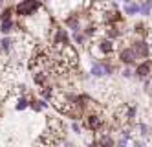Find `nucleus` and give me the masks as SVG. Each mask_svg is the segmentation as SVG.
Listing matches in <instances>:
<instances>
[{
  "label": "nucleus",
  "mask_w": 152,
  "mask_h": 147,
  "mask_svg": "<svg viewBox=\"0 0 152 147\" xmlns=\"http://www.w3.org/2000/svg\"><path fill=\"white\" fill-rule=\"evenodd\" d=\"M48 39H50V44L53 50H62L72 44V37L66 28H62L57 24L55 18H51V28H50V33H48Z\"/></svg>",
  "instance_id": "f257e3e1"
},
{
  "label": "nucleus",
  "mask_w": 152,
  "mask_h": 147,
  "mask_svg": "<svg viewBox=\"0 0 152 147\" xmlns=\"http://www.w3.org/2000/svg\"><path fill=\"white\" fill-rule=\"evenodd\" d=\"M40 9H42V0H20L15 6V15L18 17V20H24L37 15Z\"/></svg>",
  "instance_id": "f03ea898"
},
{
  "label": "nucleus",
  "mask_w": 152,
  "mask_h": 147,
  "mask_svg": "<svg viewBox=\"0 0 152 147\" xmlns=\"http://www.w3.org/2000/svg\"><path fill=\"white\" fill-rule=\"evenodd\" d=\"M83 127H84L86 131L97 134V132H101V131L106 129V118L101 114V112H97V110L86 112L84 118H83Z\"/></svg>",
  "instance_id": "7ed1b4c3"
},
{
  "label": "nucleus",
  "mask_w": 152,
  "mask_h": 147,
  "mask_svg": "<svg viewBox=\"0 0 152 147\" xmlns=\"http://www.w3.org/2000/svg\"><path fill=\"white\" fill-rule=\"evenodd\" d=\"M130 46L134 48V52H136V55H137V59H141V61L150 59L152 48H150V42H148V39L137 37V39H134L132 42H130Z\"/></svg>",
  "instance_id": "20e7f679"
},
{
  "label": "nucleus",
  "mask_w": 152,
  "mask_h": 147,
  "mask_svg": "<svg viewBox=\"0 0 152 147\" xmlns=\"http://www.w3.org/2000/svg\"><path fill=\"white\" fill-rule=\"evenodd\" d=\"M117 61L123 66H134L137 63V55H136L134 48L128 44V46H121L117 50Z\"/></svg>",
  "instance_id": "39448f33"
},
{
  "label": "nucleus",
  "mask_w": 152,
  "mask_h": 147,
  "mask_svg": "<svg viewBox=\"0 0 152 147\" xmlns=\"http://www.w3.org/2000/svg\"><path fill=\"white\" fill-rule=\"evenodd\" d=\"M83 15L81 13H70L66 18H64V28L72 30V33H77L83 31Z\"/></svg>",
  "instance_id": "423d86ee"
},
{
  "label": "nucleus",
  "mask_w": 152,
  "mask_h": 147,
  "mask_svg": "<svg viewBox=\"0 0 152 147\" xmlns=\"http://www.w3.org/2000/svg\"><path fill=\"white\" fill-rule=\"evenodd\" d=\"M136 77L139 79V81H145V79L152 77V59H145L136 64Z\"/></svg>",
  "instance_id": "0eeeda50"
},
{
  "label": "nucleus",
  "mask_w": 152,
  "mask_h": 147,
  "mask_svg": "<svg viewBox=\"0 0 152 147\" xmlns=\"http://www.w3.org/2000/svg\"><path fill=\"white\" fill-rule=\"evenodd\" d=\"M123 28H125V22L123 24H114V26H103V35L117 42L119 39L125 37V30Z\"/></svg>",
  "instance_id": "6e6552de"
},
{
  "label": "nucleus",
  "mask_w": 152,
  "mask_h": 147,
  "mask_svg": "<svg viewBox=\"0 0 152 147\" xmlns=\"http://www.w3.org/2000/svg\"><path fill=\"white\" fill-rule=\"evenodd\" d=\"M15 48H17V39H13L11 35H4L2 39H0V53L11 57Z\"/></svg>",
  "instance_id": "1a4fd4ad"
},
{
  "label": "nucleus",
  "mask_w": 152,
  "mask_h": 147,
  "mask_svg": "<svg viewBox=\"0 0 152 147\" xmlns=\"http://www.w3.org/2000/svg\"><path fill=\"white\" fill-rule=\"evenodd\" d=\"M18 28H22V26H20V22H17L15 18L0 20V33H2V35H11L13 31H20Z\"/></svg>",
  "instance_id": "9d476101"
},
{
  "label": "nucleus",
  "mask_w": 152,
  "mask_h": 147,
  "mask_svg": "<svg viewBox=\"0 0 152 147\" xmlns=\"http://www.w3.org/2000/svg\"><path fill=\"white\" fill-rule=\"evenodd\" d=\"M31 77H33V83H35L39 88H42V86L50 85V77H51V74H50L48 70H33Z\"/></svg>",
  "instance_id": "9b49d317"
},
{
  "label": "nucleus",
  "mask_w": 152,
  "mask_h": 147,
  "mask_svg": "<svg viewBox=\"0 0 152 147\" xmlns=\"http://www.w3.org/2000/svg\"><path fill=\"white\" fill-rule=\"evenodd\" d=\"M95 140H97V143H99V147H115V138L112 136V132H108V131L97 132Z\"/></svg>",
  "instance_id": "f8f14e48"
},
{
  "label": "nucleus",
  "mask_w": 152,
  "mask_h": 147,
  "mask_svg": "<svg viewBox=\"0 0 152 147\" xmlns=\"http://www.w3.org/2000/svg\"><path fill=\"white\" fill-rule=\"evenodd\" d=\"M132 30H134V33H136V35L143 37V39H147V37L150 35V33H152V31H150L152 28H150V26L147 24V20H137L136 24L132 26Z\"/></svg>",
  "instance_id": "ddd939ff"
},
{
  "label": "nucleus",
  "mask_w": 152,
  "mask_h": 147,
  "mask_svg": "<svg viewBox=\"0 0 152 147\" xmlns=\"http://www.w3.org/2000/svg\"><path fill=\"white\" fill-rule=\"evenodd\" d=\"M48 107H50L48 99H44V98H29V109L33 112H42Z\"/></svg>",
  "instance_id": "4468645a"
},
{
  "label": "nucleus",
  "mask_w": 152,
  "mask_h": 147,
  "mask_svg": "<svg viewBox=\"0 0 152 147\" xmlns=\"http://www.w3.org/2000/svg\"><path fill=\"white\" fill-rule=\"evenodd\" d=\"M90 75H92V77H95V79H101V77H104V75H106L104 64H103V61H101V59H99V61H92V66H90Z\"/></svg>",
  "instance_id": "2eb2a0df"
},
{
  "label": "nucleus",
  "mask_w": 152,
  "mask_h": 147,
  "mask_svg": "<svg viewBox=\"0 0 152 147\" xmlns=\"http://www.w3.org/2000/svg\"><path fill=\"white\" fill-rule=\"evenodd\" d=\"M123 13L126 15V17H134V15H139L141 13V4L139 2H130V4H125V7H123Z\"/></svg>",
  "instance_id": "dca6fc26"
},
{
  "label": "nucleus",
  "mask_w": 152,
  "mask_h": 147,
  "mask_svg": "<svg viewBox=\"0 0 152 147\" xmlns=\"http://www.w3.org/2000/svg\"><path fill=\"white\" fill-rule=\"evenodd\" d=\"M72 41L75 42V44H77V46H81V48H86V46H90V41L88 39H86V35H84V33L83 31H77V33H72Z\"/></svg>",
  "instance_id": "f3484780"
},
{
  "label": "nucleus",
  "mask_w": 152,
  "mask_h": 147,
  "mask_svg": "<svg viewBox=\"0 0 152 147\" xmlns=\"http://www.w3.org/2000/svg\"><path fill=\"white\" fill-rule=\"evenodd\" d=\"M26 109H29V96H18L17 98V103H15V110L22 112Z\"/></svg>",
  "instance_id": "a211bd4d"
},
{
  "label": "nucleus",
  "mask_w": 152,
  "mask_h": 147,
  "mask_svg": "<svg viewBox=\"0 0 152 147\" xmlns=\"http://www.w3.org/2000/svg\"><path fill=\"white\" fill-rule=\"evenodd\" d=\"M13 15H15V7H13V6H6L2 11H0V20L13 18Z\"/></svg>",
  "instance_id": "6ab92c4d"
},
{
  "label": "nucleus",
  "mask_w": 152,
  "mask_h": 147,
  "mask_svg": "<svg viewBox=\"0 0 152 147\" xmlns=\"http://www.w3.org/2000/svg\"><path fill=\"white\" fill-rule=\"evenodd\" d=\"M150 13H152V0H143V2H141V13L139 15H143L147 18Z\"/></svg>",
  "instance_id": "aec40b11"
},
{
  "label": "nucleus",
  "mask_w": 152,
  "mask_h": 147,
  "mask_svg": "<svg viewBox=\"0 0 152 147\" xmlns=\"http://www.w3.org/2000/svg\"><path fill=\"white\" fill-rule=\"evenodd\" d=\"M137 131H139V134H141L143 138H148V136H150V125H147L145 121H139V123H137Z\"/></svg>",
  "instance_id": "412c9836"
},
{
  "label": "nucleus",
  "mask_w": 152,
  "mask_h": 147,
  "mask_svg": "<svg viewBox=\"0 0 152 147\" xmlns=\"http://www.w3.org/2000/svg\"><path fill=\"white\" fill-rule=\"evenodd\" d=\"M121 75L125 79H132V77H136V72L132 70V66H125V68L121 70Z\"/></svg>",
  "instance_id": "4be33fe9"
},
{
  "label": "nucleus",
  "mask_w": 152,
  "mask_h": 147,
  "mask_svg": "<svg viewBox=\"0 0 152 147\" xmlns=\"http://www.w3.org/2000/svg\"><path fill=\"white\" fill-rule=\"evenodd\" d=\"M72 131L75 132V134H83V123H79V121H72Z\"/></svg>",
  "instance_id": "5701e85b"
},
{
  "label": "nucleus",
  "mask_w": 152,
  "mask_h": 147,
  "mask_svg": "<svg viewBox=\"0 0 152 147\" xmlns=\"http://www.w3.org/2000/svg\"><path fill=\"white\" fill-rule=\"evenodd\" d=\"M132 145H134V147H145V143L141 142V140H134V142H132Z\"/></svg>",
  "instance_id": "b1692460"
},
{
  "label": "nucleus",
  "mask_w": 152,
  "mask_h": 147,
  "mask_svg": "<svg viewBox=\"0 0 152 147\" xmlns=\"http://www.w3.org/2000/svg\"><path fill=\"white\" fill-rule=\"evenodd\" d=\"M62 147H75V145H73V143H70V142H66V143H64Z\"/></svg>",
  "instance_id": "393cba45"
},
{
  "label": "nucleus",
  "mask_w": 152,
  "mask_h": 147,
  "mask_svg": "<svg viewBox=\"0 0 152 147\" xmlns=\"http://www.w3.org/2000/svg\"><path fill=\"white\" fill-rule=\"evenodd\" d=\"M123 4H130V2H134V0H121Z\"/></svg>",
  "instance_id": "a878e982"
},
{
  "label": "nucleus",
  "mask_w": 152,
  "mask_h": 147,
  "mask_svg": "<svg viewBox=\"0 0 152 147\" xmlns=\"http://www.w3.org/2000/svg\"><path fill=\"white\" fill-rule=\"evenodd\" d=\"M46 2H48V0H42V4H46Z\"/></svg>",
  "instance_id": "bb28decb"
}]
</instances>
